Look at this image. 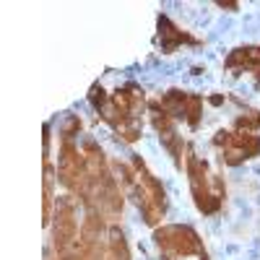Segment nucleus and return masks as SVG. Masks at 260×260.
<instances>
[{
  "mask_svg": "<svg viewBox=\"0 0 260 260\" xmlns=\"http://www.w3.org/2000/svg\"><path fill=\"white\" fill-rule=\"evenodd\" d=\"M156 242L169 255H190V252L201 250L198 234H195L192 229H187V226H167V229L156 232Z\"/></svg>",
  "mask_w": 260,
  "mask_h": 260,
  "instance_id": "f257e3e1",
  "label": "nucleus"
},
{
  "mask_svg": "<svg viewBox=\"0 0 260 260\" xmlns=\"http://www.w3.org/2000/svg\"><path fill=\"white\" fill-rule=\"evenodd\" d=\"M229 65H245V68H255V65H260V50H257V47L234 50V55L229 57Z\"/></svg>",
  "mask_w": 260,
  "mask_h": 260,
  "instance_id": "f03ea898",
  "label": "nucleus"
}]
</instances>
